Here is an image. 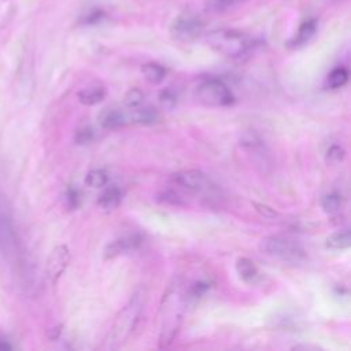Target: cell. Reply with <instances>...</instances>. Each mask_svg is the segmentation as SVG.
Returning <instances> with one entry per match:
<instances>
[{"label": "cell", "instance_id": "10", "mask_svg": "<svg viewBox=\"0 0 351 351\" xmlns=\"http://www.w3.org/2000/svg\"><path fill=\"white\" fill-rule=\"evenodd\" d=\"M70 262V251L67 245H56L48 256L47 261V274L52 282H56L58 278L63 274Z\"/></svg>", "mask_w": 351, "mask_h": 351}, {"label": "cell", "instance_id": "14", "mask_svg": "<svg viewBox=\"0 0 351 351\" xmlns=\"http://www.w3.org/2000/svg\"><path fill=\"white\" fill-rule=\"evenodd\" d=\"M159 112L152 108V107H136V108H132V114L129 115V121L134 122V123H138V125H144V126H151V125H155L158 121H159Z\"/></svg>", "mask_w": 351, "mask_h": 351}, {"label": "cell", "instance_id": "9", "mask_svg": "<svg viewBox=\"0 0 351 351\" xmlns=\"http://www.w3.org/2000/svg\"><path fill=\"white\" fill-rule=\"evenodd\" d=\"M143 243H144V240H143L141 234H138V233L118 237L106 245L104 259H112L119 255H126V254L134 252L143 245Z\"/></svg>", "mask_w": 351, "mask_h": 351}, {"label": "cell", "instance_id": "16", "mask_svg": "<svg viewBox=\"0 0 351 351\" xmlns=\"http://www.w3.org/2000/svg\"><path fill=\"white\" fill-rule=\"evenodd\" d=\"M78 100L84 106H93L100 103L106 96V89L101 85H93L78 92Z\"/></svg>", "mask_w": 351, "mask_h": 351}, {"label": "cell", "instance_id": "24", "mask_svg": "<svg viewBox=\"0 0 351 351\" xmlns=\"http://www.w3.org/2000/svg\"><path fill=\"white\" fill-rule=\"evenodd\" d=\"M244 0H206V7L210 11H223Z\"/></svg>", "mask_w": 351, "mask_h": 351}, {"label": "cell", "instance_id": "3", "mask_svg": "<svg viewBox=\"0 0 351 351\" xmlns=\"http://www.w3.org/2000/svg\"><path fill=\"white\" fill-rule=\"evenodd\" d=\"M207 44L229 59H241L252 48V40L234 29H217L207 34Z\"/></svg>", "mask_w": 351, "mask_h": 351}, {"label": "cell", "instance_id": "31", "mask_svg": "<svg viewBox=\"0 0 351 351\" xmlns=\"http://www.w3.org/2000/svg\"><path fill=\"white\" fill-rule=\"evenodd\" d=\"M4 348H8V346H7V344H4V343H1V341H0V350H4Z\"/></svg>", "mask_w": 351, "mask_h": 351}, {"label": "cell", "instance_id": "1", "mask_svg": "<svg viewBox=\"0 0 351 351\" xmlns=\"http://www.w3.org/2000/svg\"><path fill=\"white\" fill-rule=\"evenodd\" d=\"M186 304V295L182 289L180 280H174L163 295L160 313V332H159V348L169 347L178 333L182 313Z\"/></svg>", "mask_w": 351, "mask_h": 351}, {"label": "cell", "instance_id": "15", "mask_svg": "<svg viewBox=\"0 0 351 351\" xmlns=\"http://www.w3.org/2000/svg\"><path fill=\"white\" fill-rule=\"evenodd\" d=\"M122 200V191L118 186H110L101 192L97 199V206L104 211L115 210Z\"/></svg>", "mask_w": 351, "mask_h": 351}, {"label": "cell", "instance_id": "5", "mask_svg": "<svg viewBox=\"0 0 351 351\" xmlns=\"http://www.w3.org/2000/svg\"><path fill=\"white\" fill-rule=\"evenodd\" d=\"M195 99L206 107H226L234 103V96L229 86L217 78L200 82L195 89Z\"/></svg>", "mask_w": 351, "mask_h": 351}, {"label": "cell", "instance_id": "20", "mask_svg": "<svg viewBox=\"0 0 351 351\" xmlns=\"http://www.w3.org/2000/svg\"><path fill=\"white\" fill-rule=\"evenodd\" d=\"M321 207L329 215H333V214L339 213V210L341 207V196L339 193H335V192L322 196Z\"/></svg>", "mask_w": 351, "mask_h": 351}, {"label": "cell", "instance_id": "21", "mask_svg": "<svg viewBox=\"0 0 351 351\" xmlns=\"http://www.w3.org/2000/svg\"><path fill=\"white\" fill-rule=\"evenodd\" d=\"M108 182V176L104 170L95 169L85 176V184L90 188H103Z\"/></svg>", "mask_w": 351, "mask_h": 351}, {"label": "cell", "instance_id": "26", "mask_svg": "<svg viewBox=\"0 0 351 351\" xmlns=\"http://www.w3.org/2000/svg\"><path fill=\"white\" fill-rule=\"evenodd\" d=\"M66 203L67 206L74 210L77 207H80V203H81V192L78 188L70 185L67 189H66Z\"/></svg>", "mask_w": 351, "mask_h": 351}, {"label": "cell", "instance_id": "4", "mask_svg": "<svg viewBox=\"0 0 351 351\" xmlns=\"http://www.w3.org/2000/svg\"><path fill=\"white\" fill-rule=\"evenodd\" d=\"M259 251L284 262H302L306 259L304 248L295 240L284 236H266L259 241Z\"/></svg>", "mask_w": 351, "mask_h": 351}, {"label": "cell", "instance_id": "2", "mask_svg": "<svg viewBox=\"0 0 351 351\" xmlns=\"http://www.w3.org/2000/svg\"><path fill=\"white\" fill-rule=\"evenodd\" d=\"M147 303V291L138 288L128 300V303L119 310L106 339V348L115 350L119 348L136 329L140 315Z\"/></svg>", "mask_w": 351, "mask_h": 351}, {"label": "cell", "instance_id": "19", "mask_svg": "<svg viewBox=\"0 0 351 351\" xmlns=\"http://www.w3.org/2000/svg\"><path fill=\"white\" fill-rule=\"evenodd\" d=\"M348 81V70L346 67L333 69L326 77V86L330 89L343 88Z\"/></svg>", "mask_w": 351, "mask_h": 351}, {"label": "cell", "instance_id": "17", "mask_svg": "<svg viewBox=\"0 0 351 351\" xmlns=\"http://www.w3.org/2000/svg\"><path fill=\"white\" fill-rule=\"evenodd\" d=\"M141 74L148 82L160 84L166 77V69L156 62H148L141 66Z\"/></svg>", "mask_w": 351, "mask_h": 351}, {"label": "cell", "instance_id": "22", "mask_svg": "<svg viewBox=\"0 0 351 351\" xmlns=\"http://www.w3.org/2000/svg\"><path fill=\"white\" fill-rule=\"evenodd\" d=\"M144 101V92L138 88H132L129 89L125 96H123V103L128 108H136L138 106H141Z\"/></svg>", "mask_w": 351, "mask_h": 351}, {"label": "cell", "instance_id": "30", "mask_svg": "<svg viewBox=\"0 0 351 351\" xmlns=\"http://www.w3.org/2000/svg\"><path fill=\"white\" fill-rule=\"evenodd\" d=\"M292 350H313V351H318V350H321V347L313 346V344H296L295 347H292Z\"/></svg>", "mask_w": 351, "mask_h": 351}, {"label": "cell", "instance_id": "8", "mask_svg": "<svg viewBox=\"0 0 351 351\" xmlns=\"http://www.w3.org/2000/svg\"><path fill=\"white\" fill-rule=\"evenodd\" d=\"M173 181L186 189L188 192L192 193H211L214 191V184L208 178L207 174L197 169H186V170H180L173 174Z\"/></svg>", "mask_w": 351, "mask_h": 351}, {"label": "cell", "instance_id": "29", "mask_svg": "<svg viewBox=\"0 0 351 351\" xmlns=\"http://www.w3.org/2000/svg\"><path fill=\"white\" fill-rule=\"evenodd\" d=\"M103 16H104V14H103L101 11H95V12L89 14V15L85 18V23H95V22H99Z\"/></svg>", "mask_w": 351, "mask_h": 351}, {"label": "cell", "instance_id": "18", "mask_svg": "<svg viewBox=\"0 0 351 351\" xmlns=\"http://www.w3.org/2000/svg\"><path fill=\"white\" fill-rule=\"evenodd\" d=\"M350 244H351V236L347 229L332 233L325 241V245L329 250H346L350 247Z\"/></svg>", "mask_w": 351, "mask_h": 351}, {"label": "cell", "instance_id": "25", "mask_svg": "<svg viewBox=\"0 0 351 351\" xmlns=\"http://www.w3.org/2000/svg\"><path fill=\"white\" fill-rule=\"evenodd\" d=\"M93 138H95V130L90 126H85V128L78 129L75 132V136H74L75 143L80 144V145L89 144L90 141H93Z\"/></svg>", "mask_w": 351, "mask_h": 351}, {"label": "cell", "instance_id": "7", "mask_svg": "<svg viewBox=\"0 0 351 351\" xmlns=\"http://www.w3.org/2000/svg\"><path fill=\"white\" fill-rule=\"evenodd\" d=\"M204 32V22L192 14H184L177 16L171 26H170V34L174 40L189 43L200 37Z\"/></svg>", "mask_w": 351, "mask_h": 351}, {"label": "cell", "instance_id": "12", "mask_svg": "<svg viewBox=\"0 0 351 351\" xmlns=\"http://www.w3.org/2000/svg\"><path fill=\"white\" fill-rule=\"evenodd\" d=\"M315 32H317V21L315 19L304 21L299 26V29L295 33V36L289 40L288 47H291V48H300V47L306 45L314 37Z\"/></svg>", "mask_w": 351, "mask_h": 351}, {"label": "cell", "instance_id": "11", "mask_svg": "<svg viewBox=\"0 0 351 351\" xmlns=\"http://www.w3.org/2000/svg\"><path fill=\"white\" fill-rule=\"evenodd\" d=\"M129 117L119 108H104L100 114H99V123L104 128V129H118L122 128L128 123Z\"/></svg>", "mask_w": 351, "mask_h": 351}, {"label": "cell", "instance_id": "27", "mask_svg": "<svg viewBox=\"0 0 351 351\" xmlns=\"http://www.w3.org/2000/svg\"><path fill=\"white\" fill-rule=\"evenodd\" d=\"M159 99H160V103H162L165 107H167V108L174 107L176 103H177V96H176V93H174L173 90H170V89L162 90L160 95H159Z\"/></svg>", "mask_w": 351, "mask_h": 351}, {"label": "cell", "instance_id": "28", "mask_svg": "<svg viewBox=\"0 0 351 351\" xmlns=\"http://www.w3.org/2000/svg\"><path fill=\"white\" fill-rule=\"evenodd\" d=\"M252 204H254L256 213H258L259 215H262L263 218H274V217L277 215V213L274 211V208H271V207H269V206H266V204L256 203V202H254Z\"/></svg>", "mask_w": 351, "mask_h": 351}, {"label": "cell", "instance_id": "6", "mask_svg": "<svg viewBox=\"0 0 351 351\" xmlns=\"http://www.w3.org/2000/svg\"><path fill=\"white\" fill-rule=\"evenodd\" d=\"M240 147L248 154L256 167L262 173H267L271 169L273 160L265 141L254 130H247L240 136Z\"/></svg>", "mask_w": 351, "mask_h": 351}, {"label": "cell", "instance_id": "23", "mask_svg": "<svg viewBox=\"0 0 351 351\" xmlns=\"http://www.w3.org/2000/svg\"><path fill=\"white\" fill-rule=\"evenodd\" d=\"M344 156H346L344 148L341 145L333 144L325 152V162L328 165H339L340 162H343Z\"/></svg>", "mask_w": 351, "mask_h": 351}, {"label": "cell", "instance_id": "13", "mask_svg": "<svg viewBox=\"0 0 351 351\" xmlns=\"http://www.w3.org/2000/svg\"><path fill=\"white\" fill-rule=\"evenodd\" d=\"M236 273L245 284H255L259 280V270L256 265L248 258H239L236 261Z\"/></svg>", "mask_w": 351, "mask_h": 351}]
</instances>
